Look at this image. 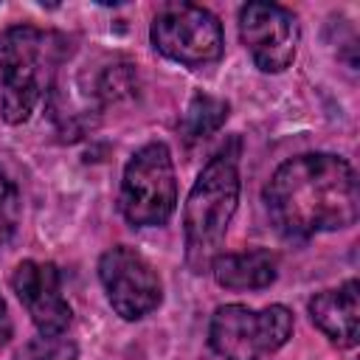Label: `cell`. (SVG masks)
<instances>
[{"label":"cell","mask_w":360,"mask_h":360,"mask_svg":"<svg viewBox=\"0 0 360 360\" xmlns=\"http://www.w3.org/2000/svg\"><path fill=\"white\" fill-rule=\"evenodd\" d=\"M264 205L278 233L309 239L357 222V174L340 155L307 152L281 163L264 186Z\"/></svg>","instance_id":"6da1fadb"},{"label":"cell","mask_w":360,"mask_h":360,"mask_svg":"<svg viewBox=\"0 0 360 360\" xmlns=\"http://www.w3.org/2000/svg\"><path fill=\"white\" fill-rule=\"evenodd\" d=\"M65 56L68 39L62 34L31 25H14L0 34V112L8 124L31 118Z\"/></svg>","instance_id":"7a4b0ae2"},{"label":"cell","mask_w":360,"mask_h":360,"mask_svg":"<svg viewBox=\"0 0 360 360\" xmlns=\"http://www.w3.org/2000/svg\"><path fill=\"white\" fill-rule=\"evenodd\" d=\"M236 205H239L236 158L228 152H219L202 166L183 205L186 262L194 273L211 270V262L219 256V248L236 214Z\"/></svg>","instance_id":"3957f363"},{"label":"cell","mask_w":360,"mask_h":360,"mask_svg":"<svg viewBox=\"0 0 360 360\" xmlns=\"http://www.w3.org/2000/svg\"><path fill=\"white\" fill-rule=\"evenodd\" d=\"M292 335V312L284 304L250 309L225 304L211 315L208 343L222 360H270Z\"/></svg>","instance_id":"277c9868"},{"label":"cell","mask_w":360,"mask_h":360,"mask_svg":"<svg viewBox=\"0 0 360 360\" xmlns=\"http://www.w3.org/2000/svg\"><path fill=\"white\" fill-rule=\"evenodd\" d=\"M118 205L129 225L152 228L169 222L177 208V180L166 143H146L127 160Z\"/></svg>","instance_id":"5b68a950"},{"label":"cell","mask_w":360,"mask_h":360,"mask_svg":"<svg viewBox=\"0 0 360 360\" xmlns=\"http://www.w3.org/2000/svg\"><path fill=\"white\" fill-rule=\"evenodd\" d=\"M152 45L172 62L186 68H202L222 56V25L219 20L194 3H169L163 6L149 28Z\"/></svg>","instance_id":"8992f818"},{"label":"cell","mask_w":360,"mask_h":360,"mask_svg":"<svg viewBox=\"0 0 360 360\" xmlns=\"http://www.w3.org/2000/svg\"><path fill=\"white\" fill-rule=\"evenodd\" d=\"M98 278L104 284L110 307L124 321H138L158 309L163 298L160 278L149 259L135 248L115 245L98 259Z\"/></svg>","instance_id":"52a82bcc"},{"label":"cell","mask_w":360,"mask_h":360,"mask_svg":"<svg viewBox=\"0 0 360 360\" xmlns=\"http://www.w3.org/2000/svg\"><path fill=\"white\" fill-rule=\"evenodd\" d=\"M239 37L264 73H281L298 51V20L278 3H245L239 8Z\"/></svg>","instance_id":"ba28073f"},{"label":"cell","mask_w":360,"mask_h":360,"mask_svg":"<svg viewBox=\"0 0 360 360\" xmlns=\"http://www.w3.org/2000/svg\"><path fill=\"white\" fill-rule=\"evenodd\" d=\"M11 287L28 309L34 326L45 338H59L70 326V304L62 295V276L53 262H20L11 273Z\"/></svg>","instance_id":"9c48e42d"},{"label":"cell","mask_w":360,"mask_h":360,"mask_svg":"<svg viewBox=\"0 0 360 360\" xmlns=\"http://www.w3.org/2000/svg\"><path fill=\"white\" fill-rule=\"evenodd\" d=\"M312 323L338 346L352 349L360 335V284L349 278L338 290H323L309 301Z\"/></svg>","instance_id":"30bf717a"},{"label":"cell","mask_w":360,"mask_h":360,"mask_svg":"<svg viewBox=\"0 0 360 360\" xmlns=\"http://www.w3.org/2000/svg\"><path fill=\"white\" fill-rule=\"evenodd\" d=\"M211 273L225 290H262L276 281V259L267 250L219 253L211 262Z\"/></svg>","instance_id":"8fae6325"},{"label":"cell","mask_w":360,"mask_h":360,"mask_svg":"<svg viewBox=\"0 0 360 360\" xmlns=\"http://www.w3.org/2000/svg\"><path fill=\"white\" fill-rule=\"evenodd\" d=\"M228 118V101L217 98V96H205L197 93L183 115V132L188 138H205L211 132H217Z\"/></svg>","instance_id":"7c38bea8"},{"label":"cell","mask_w":360,"mask_h":360,"mask_svg":"<svg viewBox=\"0 0 360 360\" xmlns=\"http://www.w3.org/2000/svg\"><path fill=\"white\" fill-rule=\"evenodd\" d=\"M20 222V194L11 177L0 169V248L14 236Z\"/></svg>","instance_id":"4fadbf2b"},{"label":"cell","mask_w":360,"mask_h":360,"mask_svg":"<svg viewBox=\"0 0 360 360\" xmlns=\"http://www.w3.org/2000/svg\"><path fill=\"white\" fill-rule=\"evenodd\" d=\"M14 360H68V346L59 340V338H34L28 340Z\"/></svg>","instance_id":"5bb4252c"},{"label":"cell","mask_w":360,"mask_h":360,"mask_svg":"<svg viewBox=\"0 0 360 360\" xmlns=\"http://www.w3.org/2000/svg\"><path fill=\"white\" fill-rule=\"evenodd\" d=\"M98 90L104 98H118V96H129L135 90V76L129 70V65H115V68H107L101 73V82H98Z\"/></svg>","instance_id":"9a60e30c"},{"label":"cell","mask_w":360,"mask_h":360,"mask_svg":"<svg viewBox=\"0 0 360 360\" xmlns=\"http://www.w3.org/2000/svg\"><path fill=\"white\" fill-rule=\"evenodd\" d=\"M11 332H14V323H11L8 307H6V301H3V295H0V346L11 338Z\"/></svg>","instance_id":"2e32d148"}]
</instances>
